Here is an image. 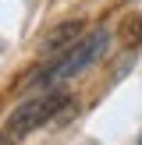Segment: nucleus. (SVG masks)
<instances>
[{"label":"nucleus","instance_id":"obj_4","mask_svg":"<svg viewBox=\"0 0 142 145\" xmlns=\"http://www.w3.org/2000/svg\"><path fill=\"white\" fill-rule=\"evenodd\" d=\"M124 35H128V42H142V14H131L124 21Z\"/></svg>","mask_w":142,"mask_h":145},{"label":"nucleus","instance_id":"obj_3","mask_svg":"<svg viewBox=\"0 0 142 145\" xmlns=\"http://www.w3.org/2000/svg\"><path fill=\"white\" fill-rule=\"evenodd\" d=\"M82 21L78 18H71V21H60L57 28H50V35L43 39V53H60L64 46H71L75 42V35H82Z\"/></svg>","mask_w":142,"mask_h":145},{"label":"nucleus","instance_id":"obj_5","mask_svg":"<svg viewBox=\"0 0 142 145\" xmlns=\"http://www.w3.org/2000/svg\"><path fill=\"white\" fill-rule=\"evenodd\" d=\"M0 145H14V138H11L7 131H0Z\"/></svg>","mask_w":142,"mask_h":145},{"label":"nucleus","instance_id":"obj_1","mask_svg":"<svg viewBox=\"0 0 142 145\" xmlns=\"http://www.w3.org/2000/svg\"><path fill=\"white\" fill-rule=\"evenodd\" d=\"M106 50H110V28H96V32L75 39L68 46V53H60L50 67H43L39 74L32 78V85L36 89H53V85H60V82H71L75 74L89 71Z\"/></svg>","mask_w":142,"mask_h":145},{"label":"nucleus","instance_id":"obj_6","mask_svg":"<svg viewBox=\"0 0 142 145\" xmlns=\"http://www.w3.org/2000/svg\"><path fill=\"white\" fill-rule=\"evenodd\" d=\"M139 145H142V138H139Z\"/></svg>","mask_w":142,"mask_h":145},{"label":"nucleus","instance_id":"obj_2","mask_svg":"<svg viewBox=\"0 0 142 145\" xmlns=\"http://www.w3.org/2000/svg\"><path fill=\"white\" fill-rule=\"evenodd\" d=\"M68 106H71V96H68V92L46 89V92H39V96H32L28 103H21L18 110L7 117V135H11V138H25V135H32L36 127L57 120Z\"/></svg>","mask_w":142,"mask_h":145}]
</instances>
